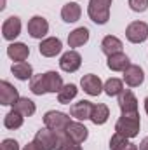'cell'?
<instances>
[{"mask_svg": "<svg viewBox=\"0 0 148 150\" xmlns=\"http://www.w3.org/2000/svg\"><path fill=\"white\" fill-rule=\"evenodd\" d=\"M30 89L33 94H45V93H59L63 89V79L58 72H47L30 79Z\"/></svg>", "mask_w": 148, "mask_h": 150, "instance_id": "cell-1", "label": "cell"}, {"mask_svg": "<svg viewBox=\"0 0 148 150\" xmlns=\"http://www.w3.org/2000/svg\"><path fill=\"white\" fill-rule=\"evenodd\" d=\"M141 127V120H140V113L132 112V113H122V117L117 120L115 124V131L120 133L125 138H134L138 136Z\"/></svg>", "mask_w": 148, "mask_h": 150, "instance_id": "cell-2", "label": "cell"}, {"mask_svg": "<svg viewBox=\"0 0 148 150\" xmlns=\"http://www.w3.org/2000/svg\"><path fill=\"white\" fill-rule=\"evenodd\" d=\"M110 7L111 0H89V18L98 25H105L110 19Z\"/></svg>", "mask_w": 148, "mask_h": 150, "instance_id": "cell-3", "label": "cell"}, {"mask_svg": "<svg viewBox=\"0 0 148 150\" xmlns=\"http://www.w3.org/2000/svg\"><path fill=\"white\" fill-rule=\"evenodd\" d=\"M33 143L40 150H58L59 133H56V131H52L49 127H44V129H40L37 134H35Z\"/></svg>", "mask_w": 148, "mask_h": 150, "instance_id": "cell-4", "label": "cell"}, {"mask_svg": "<svg viewBox=\"0 0 148 150\" xmlns=\"http://www.w3.org/2000/svg\"><path fill=\"white\" fill-rule=\"evenodd\" d=\"M70 122H72L70 117L63 112L51 110V112H47L44 115V124H45V127H49V129H52V131H56V133H65V131L68 129Z\"/></svg>", "mask_w": 148, "mask_h": 150, "instance_id": "cell-5", "label": "cell"}, {"mask_svg": "<svg viewBox=\"0 0 148 150\" xmlns=\"http://www.w3.org/2000/svg\"><path fill=\"white\" fill-rule=\"evenodd\" d=\"M125 37L132 44H141L148 38V25L145 21H132L125 28Z\"/></svg>", "mask_w": 148, "mask_h": 150, "instance_id": "cell-6", "label": "cell"}, {"mask_svg": "<svg viewBox=\"0 0 148 150\" xmlns=\"http://www.w3.org/2000/svg\"><path fill=\"white\" fill-rule=\"evenodd\" d=\"M80 65H82V56H80L77 51H68V52H65V54L61 56V59H59L61 70H63V72H68V74L77 72V70L80 68Z\"/></svg>", "mask_w": 148, "mask_h": 150, "instance_id": "cell-7", "label": "cell"}, {"mask_svg": "<svg viewBox=\"0 0 148 150\" xmlns=\"http://www.w3.org/2000/svg\"><path fill=\"white\" fill-rule=\"evenodd\" d=\"M124 80H125V84H127L129 87H138V86H141L143 80H145V72H143V68L138 67V65H129V67L124 70Z\"/></svg>", "mask_w": 148, "mask_h": 150, "instance_id": "cell-8", "label": "cell"}, {"mask_svg": "<svg viewBox=\"0 0 148 150\" xmlns=\"http://www.w3.org/2000/svg\"><path fill=\"white\" fill-rule=\"evenodd\" d=\"M80 86H82V89H84L89 96H98V94L103 91V84H101L99 77L94 75V74L84 75L82 80H80Z\"/></svg>", "mask_w": 148, "mask_h": 150, "instance_id": "cell-9", "label": "cell"}, {"mask_svg": "<svg viewBox=\"0 0 148 150\" xmlns=\"http://www.w3.org/2000/svg\"><path fill=\"white\" fill-rule=\"evenodd\" d=\"M49 32V23L45 18L42 16H33L28 21V33L33 38H42L45 37V33Z\"/></svg>", "mask_w": 148, "mask_h": 150, "instance_id": "cell-10", "label": "cell"}, {"mask_svg": "<svg viewBox=\"0 0 148 150\" xmlns=\"http://www.w3.org/2000/svg\"><path fill=\"white\" fill-rule=\"evenodd\" d=\"M21 33V19L18 16H11L2 25V35L5 40H14Z\"/></svg>", "mask_w": 148, "mask_h": 150, "instance_id": "cell-11", "label": "cell"}, {"mask_svg": "<svg viewBox=\"0 0 148 150\" xmlns=\"http://www.w3.org/2000/svg\"><path fill=\"white\" fill-rule=\"evenodd\" d=\"M118 107H120L122 113L138 112V100H136V96L132 94V91L124 89V91L118 94Z\"/></svg>", "mask_w": 148, "mask_h": 150, "instance_id": "cell-12", "label": "cell"}, {"mask_svg": "<svg viewBox=\"0 0 148 150\" xmlns=\"http://www.w3.org/2000/svg\"><path fill=\"white\" fill-rule=\"evenodd\" d=\"M61 49H63L61 40H59V38H56V37L44 38V40H42V44L38 45L40 54H42V56H45V58H52V56L59 54V52H61Z\"/></svg>", "mask_w": 148, "mask_h": 150, "instance_id": "cell-13", "label": "cell"}, {"mask_svg": "<svg viewBox=\"0 0 148 150\" xmlns=\"http://www.w3.org/2000/svg\"><path fill=\"white\" fill-rule=\"evenodd\" d=\"M19 100V93L14 86H11L7 80L0 82V103L2 105H14Z\"/></svg>", "mask_w": 148, "mask_h": 150, "instance_id": "cell-14", "label": "cell"}, {"mask_svg": "<svg viewBox=\"0 0 148 150\" xmlns=\"http://www.w3.org/2000/svg\"><path fill=\"white\" fill-rule=\"evenodd\" d=\"M7 56L11 59H14L16 63L25 61L30 56V47H26V44H23V42H14L7 47Z\"/></svg>", "mask_w": 148, "mask_h": 150, "instance_id": "cell-15", "label": "cell"}, {"mask_svg": "<svg viewBox=\"0 0 148 150\" xmlns=\"http://www.w3.org/2000/svg\"><path fill=\"white\" fill-rule=\"evenodd\" d=\"M92 107H94V105H92L91 101H87V100H82V101H78V103L72 105L70 113H72V117L78 119V120H85V119H91Z\"/></svg>", "mask_w": 148, "mask_h": 150, "instance_id": "cell-16", "label": "cell"}, {"mask_svg": "<svg viewBox=\"0 0 148 150\" xmlns=\"http://www.w3.org/2000/svg\"><path fill=\"white\" fill-rule=\"evenodd\" d=\"M73 142L77 143H84L85 140H87V134H89V131H87V127L84 126V124H80V122H70V126H68V129L65 131Z\"/></svg>", "mask_w": 148, "mask_h": 150, "instance_id": "cell-17", "label": "cell"}, {"mask_svg": "<svg viewBox=\"0 0 148 150\" xmlns=\"http://www.w3.org/2000/svg\"><path fill=\"white\" fill-rule=\"evenodd\" d=\"M80 14H82V9H80V5L75 4V2L65 4L63 9H61V18H63V21H66V23H75V21H78V19H80Z\"/></svg>", "mask_w": 148, "mask_h": 150, "instance_id": "cell-18", "label": "cell"}, {"mask_svg": "<svg viewBox=\"0 0 148 150\" xmlns=\"http://www.w3.org/2000/svg\"><path fill=\"white\" fill-rule=\"evenodd\" d=\"M108 68L113 72H124L131 63H129V58L124 54V52H117V54H111L108 56Z\"/></svg>", "mask_w": 148, "mask_h": 150, "instance_id": "cell-19", "label": "cell"}, {"mask_svg": "<svg viewBox=\"0 0 148 150\" xmlns=\"http://www.w3.org/2000/svg\"><path fill=\"white\" fill-rule=\"evenodd\" d=\"M122 42L113 35H106L101 42V51L106 54V56H111V54H117V52H122Z\"/></svg>", "mask_w": 148, "mask_h": 150, "instance_id": "cell-20", "label": "cell"}, {"mask_svg": "<svg viewBox=\"0 0 148 150\" xmlns=\"http://www.w3.org/2000/svg\"><path fill=\"white\" fill-rule=\"evenodd\" d=\"M87 40H89V30L85 26H80V28H75L73 32L68 35V45L70 47H80Z\"/></svg>", "mask_w": 148, "mask_h": 150, "instance_id": "cell-21", "label": "cell"}, {"mask_svg": "<svg viewBox=\"0 0 148 150\" xmlns=\"http://www.w3.org/2000/svg\"><path fill=\"white\" fill-rule=\"evenodd\" d=\"M11 70H12L14 77H16V79H19V80H28V79H32V77H33V68H32V65H30V63H26V61L14 63V65L11 67Z\"/></svg>", "mask_w": 148, "mask_h": 150, "instance_id": "cell-22", "label": "cell"}, {"mask_svg": "<svg viewBox=\"0 0 148 150\" xmlns=\"http://www.w3.org/2000/svg\"><path fill=\"white\" fill-rule=\"evenodd\" d=\"M108 117H110V110H108V107H106V105H103V103H96V105L92 107L91 120H92L96 126L105 124V122L108 120Z\"/></svg>", "mask_w": 148, "mask_h": 150, "instance_id": "cell-23", "label": "cell"}, {"mask_svg": "<svg viewBox=\"0 0 148 150\" xmlns=\"http://www.w3.org/2000/svg\"><path fill=\"white\" fill-rule=\"evenodd\" d=\"M14 110H18V112L21 113L23 117H32L33 113H35V103L32 101V100H28V98H19L14 105Z\"/></svg>", "mask_w": 148, "mask_h": 150, "instance_id": "cell-24", "label": "cell"}, {"mask_svg": "<svg viewBox=\"0 0 148 150\" xmlns=\"http://www.w3.org/2000/svg\"><path fill=\"white\" fill-rule=\"evenodd\" d=\"M77 93H78V89H77L75 84H66V86H63V89L58 93V100H59V103H63V105H70V101L77 96Z\"/></svg>", "mask_w": 148, "mask_h": 150, "instance_id": "cell-25", "label": "cell"}, {"mask_svg": "<svg viewBox=\"0 0 148 150\" xmlns=\"http://www.w3.org/2000/svg\"><path fill=\"white\" fill-rule=\"evenodd\" d=\"M4 126L7 127V129H18V127H21L23 126V115L18 112V110H11V112L5 115V119H4Z\"/></svg>", "mask_w": 148, "mask_h": 150, "instance_id": "cell-26", "label": "cell"}, {"mask_svg": "<svg viewBox=\"0 0 148 150\" xmlns=\"http://www.w3.org/2000/svg\"><path fill=\"white\" fill-rule=\"evenodd\" d=\"M103 89H105V93H106L108 96H117V94H120V93L124 91V84H122V80H118V79H108V80L105 82Z\"/></svg>", "mask_w": 148, "mask_h": 150, "instance_id": "cell-27", "label": "cell"}, {"mask_svg": "<svg viewBox=\"0 0 148 150\" xmlns=\"http://www.w3.org/2000/svg\"><path fill=\"white\" fill-rule=\"evenodd\" d=\"M58 150H82L80 143L73 142L66 133H59V143H58Z\"/></svg>", "mask_w": 148, "mask_h": 150, "instance_id": "cell-28", "label": "cell"}, {"mask_svg": "<svg viewBox=\"0 0 148 150\" xmlns=\"http://www.w3.org/2000/svg\"><path fill=\"white\" fill-rule=\"evenodd\" d=\"M129 143H131L129 138L122 136L120 133H115V134L111 136V140H110V150H124Z\"/></svg>", "mask_w": 148, "mask_h": 150, "instance_id": "cell-29", "label": "cell"}, {"mask_svg": "<svg viewBox=\"0 0 148 150\" xmlns=\"http://www.w3.org/2000/svg\"><path fill=\"white\" fill-rule=\"evenodd\" d=\"M129 7L134 12H145L148 9V0H129Z\"/></svg>", "mask_w": 148, "mask_h": 150, "instance_id": "cell-30", "label": "cell"}, {"mask_svg": "<svg viewBox=\"0 0 148 150\" xmlns=\"http://www.w3.org/2000/svg\"><path fill=\"white\" fill-rule=\"evenodd\" d=\"M0 150H19V143H18L16 140L7 138V140H4V142H2Z\"/></svg>", "mask_w": 148, "mask_h": 150, "instance_id": "cell-31", "label": "cell"}, {"mask_svg": "<svg viewBox=\"0 0 148 150\" xmlns=\"http://www.w3.org/2000/svg\"><path fill=\"white\" fill-rule=\"evenodd\" d=\"M140 150H148V136L141 140V143H140Z\"/></svg>", "mask_w": 148, "mask_h": 150, "instance_id": "cell-32", "label": "cell"}, {"mask_svg": "<svg viewBox=\"0 0 148 150\" xmlns=\"http://www.w3.org/2000/svg\"><path fill=\"white\" fill-rule=\"evenodd\" d=\"M23 150H40V149H38L37 145H35V143L32 142V143H28V145H26V147H25Z\"/></svg>", "mask_w": 148, "mask_h": 150, "instance_id": "cell-33", "label": "cell"}, {"mask_svg": "<svg viewBox=\"0 0 148 150\" xmlns=\"http://www.w3.org/2000/svg\"><path fill=\"white\" fill-rule=\"evenodd\" d=\"M124 150H138V147H136L134 143H129V145H127V147H125Z\"/></svg>", "mask_w": 148, "mask_h": 150, "instance_id": "cell-34", "label": "cell"}, {"mask_svg": "<svg viewBox=\"0 0 148 150\" xmlns=\"http://www.w3.org/2000/svg\"><path fill=\"white\" fill-rule=\"evenodd\" d=\"M145 110H147V113H148V98L145 100Z\"/></svg>", "mask_w": 148, "mask_h": 150, "instance_id": "cell-35", "label": "cell"}]
</instances>
